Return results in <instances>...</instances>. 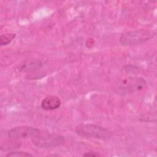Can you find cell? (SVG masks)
<instances>
[{
  "mask_svg": "<svg viewBox=\"0 0 157 157\" xmlns=\"http://www.w3.org/2000/svg\"><path fill=\"white\" fill-rule=\"evenodd\" d=\"M75 132L82 137L101 139H109L112 136L108 129L93 124H80L76 126Z\"/></svg>",
  "mask_w": 157,
  "mask_h": 157,
  "instance_id": "1",
  "label": "cell"
},
{
  "mask_svg": "<svg viewBox=\"0 0 157 157\" xmlns=\"http://www.w3.org/2000/svg\"><path fill=\"white\" fill-rule=\"evenodd\" d=\"M155 33L146 29H139L124 33L119 39L120 42L123 45H139L149 40L155 36Z\"/></svg>",
  "mask_w": 157,
  "mask_h": 157,
  "instance_id": "2",
  "label": "cell"
},
{
  "mask_svg": "<svg viewBox=\"0 0 157 157\" xmlns=\"http://www.w3.org/2000/svg\"><path fill=\"white\" fill-rule=\"evenodd\" d=\"M33 144L40 148H48L59 146L64 143V137L58 134L40 133L31 139Z\"/></svg>",
  "mask_w": 157,
  "mask_h": 157,
  "instance_id": "3",
  "label": "cell"
},
{
  "mask_svg": "<svg viewBox=\"0 0 157 157\" xmlns=\"http://www.w3.org/2000/svg\"><path fill=\"white\" fill-rule=\"evenodd\" d=\"M41 133L40 129L27 126H16L10 129L7 135L10 138L14 139H25V138H34L39 136Z\"/></svg>",
  "mask_w": 157,
  "mask_h": 157,
  "instance_id": "4",
  "label": "cell"
},
{
  "mask_svg": "<svg viewBox=\"0 0 157 157\" xmlns=\"http://www.w3.org/2000/svg\"><path fill=\"white\" fill-rule=\"evenodd\" d=\"M146 86V82L141 77H129L123 80L121 88L128 92L142 90Z\"/></svg>",
  "mask_w": 157,
  "mask_h": 157,
  "instance_id": "5",
  "label": "cell"
},
{
  "mask_svg": "<svg viewBox=\"0 0 157 157\" xmlns=\"http://www.w3.org/2000/svg\"><path fill=\"white\" fill-rule=\"evenodd\" d=\"M43 66V63L39 59L31 58L21 62L18 66V69L20 72H34L40 69Z\"/></svg>",
  "mask_w": 157,
  "mask_h": 157,
  "instance_id": "6",
  "label": "cell"
},
{
  "mask_svg": "<svg viewBox=\"0 0 157 157\" xmlns=\"http://www.w3.org/2000/svg\"><path fill=\"white\" fill-rule=\"evenodd\" d=\"M61 99L58 96H48L42 100L41 107L46 110H53L58 108L61 105Z\"/></svg>",
  "mask_w": 157,
  "mask_h": 157,
  "instance_id": "7",
  "label": "cell"
},
{
  "mask_svg": "<svg viewBox=\"0 0 157 157\" xmlns=\"http://www.w3.org/2000/svg\"><path fill=\"white\" fill-rule=\"evenodd\" d=\"M21 145V142L18 139L10 138V139L2 141L0 144V150L3 151H15Z\"/></svg>",
  "mask_w": 157,
  "mask_h": 157,
  "instance_id": "8",
  "label": "cell"
},
{
  "mask_svg": "<svg viewBox=\"0 0 157 157\" xmlns=\"http://www.w3.org/2000/svg\"><path fill=\"white\" fill-rule=\"evenodd\" d=\"M16 37L15 33H6L0 36L1 46H5L10 44Z\"/></svg>",
  "mask_w": 157,
  "mask_h": 157,
  "instance_id": "9",
  "label": "cell"
},
{
  "mask_svg": "<svg viewBox=\"0 0 157 157\" xmlns=\"http://www.w3.org/2000/svg\"><path fill=\"white\" fill-rule=\"evenodd\" d=\"M33 155L31 153L23 151H12L11 152H9L6 155V156L9 157H27V156H33Z\"/></svg>",
  "mask_w": 157,
  "mask_h": 157,
  "instance_id": "10",
  "label": "cell"
},
{
  "mask_svg": "<svg viewBox=\"0 0 157 157\" xmlns=\"http://www.w3.org/2000/svg\"><path fill=\"white\" fill-rule=\"evenodd\" d=\"M124 69L126 72H131V73H138L139 72V69L134 66L132 65H126L124 67Z\"/></svg>",
  "mask_w": 157,
  "mask_h": 157,
  "instance_id": "11",
  "label": "cell"
},
{
  "mask_svg": "<svg viewBox=\"0 0 157 157\" xmlns=\"http://www.w3.org/2000/svg\"><path fill=\"white\" fill-rule=\"evenodd\" d=\"M84 156H99L100 155L96 152H86L83 155Z\"/></svg>",
  "mask_w": 157,
  "mask_h": 157,
  "instance_id": "12",
  "label": "cell"
}]
</instances>
